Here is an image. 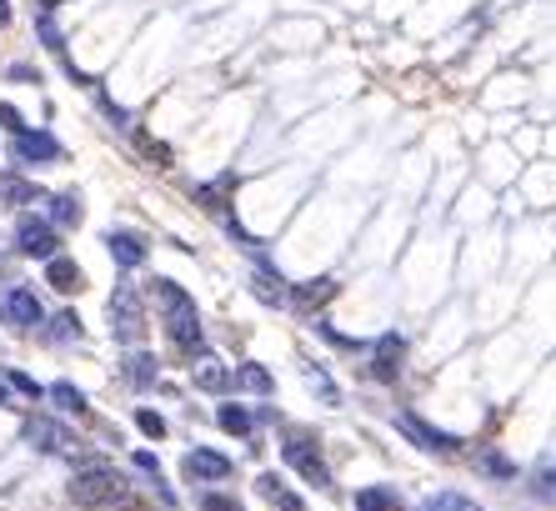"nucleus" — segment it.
<instances>
[{"mask_svg":"<svg viewBox=\"0 0 556 511\" xmlns=\"http://www.w3.org/2000/svg\"><path fill=\"white\" fill-rule=\"evenodd\" d=\"M151 301H156V311H161V326H166V341L181 351V356H191V361H201V356H211L206 351V326H201V311H196V296L181 286V281H171V276H156L151 286Z\"/></svg>","mask_w":556,"mask_h":511,"instance_id":"1","label":"nucleus"},{"mask_svg":"<svg viewBox=\"0 0 556 511\" xmlns=\"http://www.w3.org/2000/svg\"><path fill=\"white\" fill-rule=\"evenodd\" d=\"M281 461H286L306 486L336 496V471H331L326 446H321V436H316L311 426H281Z\"/></svg>","mask_w":556,"mask_h":511,"instance_id":"2","label":"nucleus"},{"mask_svg":"<svg viewBox=\"0 0 556 511\" xmlns=\"http://www.w3.org/2000/svg\"><path fill=\"white\" fill-rule=\"evenodd\" d=\"M71 496H76L81 506H126V501H131V481H126L111 461L86 456V461L76 466V476H71Z\"/></svg>","mask_w":556,"mask_h":511,"instance_id":"3","label":"nucleus"},{"mask_svg":"<svg viewBox=\"0 0 556 511\" xmlns=\"http://www.w3.org/2000/svg\"><path fill=\"white\" fill-rule=\"evenodd\" d=\"M106 321H111V336H116V341H121L126 351L146 341V301H141V291H136L131 281H121V286L111 291Z\"/></svg>","mask_w":556,"mask_h":511,"instance_id":"4","label":"nucleus"},{"mask_svg":"<svg viewBox=\"0 0 556 511\" xmlns=\"http://www.w3.org/2000/svg\"><path fill=\"white\" fill-rule=\"evenodd\" d=\"M396 431H401L411 446L431 451V456H461V436H456V431H446V426H436V421H426L416 406L396 411Z\"/></svg>","mask_w":556,"mask_h":511,"instance_id":"5","label":"nucleus"},{"mask_svg":"<svg viewBox=\"0 0 556 511\" xmlns=\"http://www.w3.org/2000/svg\"><path fill=\"white\" fill-rule=\"evenodd\" d=\"M21 436H26V446H36V451H46V456H71L76 466L86 461V451H81V441L56 421V416H46V411H36V416H26V426H21Z\"/></svg>","mask_w":556,"mask_h":511,"instance_id":"6","label":"nucleus"},{"mask_svg":"<svg viewBox=\"0 0 556 511\" xmlns=\"http://www.w3.org/2000/svg\"><path fill=\"white\" fill-rule=\"evenodd\" d=\"M406 371V336L401 331H381L371 346H366V376L376 386H396Z\"/></svg>","mask_w":556,"mask_h":511,"instance_id":"7","label":"nucleus"},{"mask_svg":"<svg viewBox=\"0 0 556 511\" xmlns=\"http://www.w3.org/2000/svg\"><path fill=\"white\" fill-rule=\"evenodd\" d=\"M0 321L11 331H41L46 326V306L36 296V286H0Z\"/></svg>","mask_w":556,"mask_h":511,"instance_id":"8","label":"nucleus"},{"mask_svg":"<svg viewBox=\"0 0 556 511\" xmlns=\"http://www.w3.org/2000/svg\"><path fill=\"white\" fill-rule=\"evenodd\" d=\"M16 256L46 266L51 256H61V231H56L46 216H21V221H16Z\"/></svg>","mask_w":556,"mask_h":511,"instance_id":"9","label":"nucleus"},{"mask_svg":"<svg viewBox=\"0 0 556 511\" xmlns=\"http://www.w3.org/2000/svg\"><path fill=\"white\" fill-rule=\"evenodd\" d=\"M181 471H186L191 486H221V481L236 476V461H231L226 451H216V446H191V451L181 456Z\"/></svg>","mask_w":556,"mask_h":511,"instance_id":"10","label":"nucleus"},{"mask_svg":"<svg viewBox=\"0 0 556 511\" xmlns=\"http://www.w3.org/2000/svg\"><path fill=\"white\" fill-rule=\"evenodd\" d=\"M11 151H16L21 166H56V161H66V146L51 131H36V126H26L21 136H11Z\"/></svg>","mask_w":556,"mask_h":511,"instance_id":"11","label":"nucleus"},{"mask_svg":"<svg viewBox=\"0 0 556 511\" xmlns=\"http://www.w3.org/2000/svg\"><path fill=\"white\" fill-rule=\"evenodd\" d=\"M106 251H111V261H116L121 271H141V266L151 261V241H146V231H131V226L106 231Z\"/></svg>","mask_w":556,"mask_h":511,"instance_id":"12","label":"nucleus"},{"mask_svg":"<svg viewBox=\"0 0 556 511\" xmlns=\"http://www.w3.org/2000/svg\"><path fill=\"white\" fill-rule=\"evenodd\" d=\"M121 381H126L131 391H156V386H161V361H156V351L131 346V351L121 356Z\"/></svg>","mask_w":556,"mask_h":511,"instance_id":"13","label":"nucleus"},{"mask_svg":"<svg viewBox=\"0 0 556 511\" xmlns=\"http://www.w3.org/2000/svg\"><path fill=\"white\" fill-rule=\"evenodd\" d=\"M191 386L226 401V396L236 391V366H226V361H216V356H201V361H191Z\"/></svg>","mask_w":556,"mask_h":511,"instance_id":"14","label":"nucleus"},{"mask_svg":"<svg viewBox=\"0 0 556 511\" xmlns=\"http://www.w3.org/2000/svg\"><path fill=\"white\" fill-rule=\"evenodd\" d=\"M216 426L226 431V436H236V441H256V406H246V401H236V396H226V401H216Z\"/></svg>","mask_w":556,"mask_h":511,"instance_id":"15","label":"nucleus"},{"mask_svg":"<svg viewBox=\"0 0 556 511\" xmlns=\"http://www.w3.org/2000/svg\"><path fill=\"white\" fill-rule=\"evenodd\" d=\"M471 471L481 476V481H491V486H511L521 471H516V461L501 451V446H476L471 451Z\"/></svg>","mask_w":556,"mask_h":511,"instance_id":"16","label":"nucleus"},{"mask_svg":"<svg viewBox=\"0 0 556 511\" xmlns=\"http://www.w3.org/2000/svg\"><path fill=\"white\" fill-rule=\"evenodd\" d=\"M351 511H406V496L391 481H371L351 491Z\"/></svg>","mask_w":556,"mask_h":511,"instance_id":"17","label":"nucleus"},{"mask_svg":"<svg viewBox=\"0 0 556 511\" xmlns=\"http://www.w3.org/2000/svg\"><path fill=\"white\" fill-rule=\"evenodd\" d=\"M46 286H51L56 296H81V291H86V271L76 266V256L61 251V256L46 261Z\"/></svg>","mask_w":556,"mask_h":511,"instance_id":"18","label":"nucleus"},{"mask_svg":"<svg viewBox=\"0 0 556 511\" xmlns=\"http://www.w3.org/2000/svg\"><path fill=\"white\" fill-rule=\"evenodd\" d=\"M256 496L271 501L276 511H306V496L291 491V481H286L281 471H261V476H256Z\"/></svg>","mask_w":556,"mask_h":511,"instance_id":"19","label":"nucleus"},{"mask_svg":"<svg viewBox=\"0 0 556 511\" xmlns=\"http://www.w3.org/2000/svg\"><path fill=\"white\" fill-rule=\"evenodd\" d=\"M41 206H46V221H51V226H56L61 236H66V231H76V226L86 221V206H81V196H76V191H61V196H46Z\"/></svg>","mask_w":556,"mask_h":511,"instance_id":"20","label":"nucleus"},{"mask_svg":"<svg viewBox=\"0 0 556 511\" xmlns=\"http://www.w3.org/2000/svg\"><path fill=\"white\" fill-rule=\"evenodd\" d=\"M251 296L261 301V306H271V311H286L291 306V286H286V276L281 271H251Z\"/></svg>","mask_w":556,"mask_h":511,"instance_id":"21","label":"nucleus"},{"mask_svg":"<svg viewBox=\"0 0 556 511\" xmlns=\"http://www.w3.org/2000/svg\"><path fill=\"white\" fill-rule=\"evenodd\" d=\"M331 296H336V281H331V276L296 281V286H291V311H306V316H316V311H321Z\"/></svg>","mask_w":556,"mask_h":511,"instance_id":"22","label":"nucleus"},{"mask_svg":"<svg viewBox=\"0 0 556 511\" xmlns=\"http://www.w3.org/2000/svg\"><path fill=\"white\" fill-rule=\"evenodd\" d=\"M301 381H306V391H311V396H316L321 406H331V411H336V406L346 401V391L336 386V376H331V371H326L321 361H306V366H301Z\"/></svg>","mask_w":556,"mask_h":511,"instance_id":"23","label":"nucleus"},{"mask_svg":"<svg viewBox=\"0 0 556 511\" xmlns=\"http://www.w3.org/2000/svg\"><path fill=\"white\" fill-rule=\"evenodd\" d=\"M526 496L541 501V506H556V451H546V456L531 466V476H526Z\"/></svg>","mask_w":556,"mask_h":511,"instance_id":"24","label":"nucleus"},{"mask_svg":"<svg viewBox=\"0 0 556 511\" xmlns=\"http://www.w3.org/2000/svg\"><path fill=\"white\" fill-rule=\"evenodd\" d=\"M41 201H46V191H41L36 181H26V176H16V171L0 176V206H41Z\"/></svg>","mask_w":556,"mask_h":511,"instance_id":"25","label":"nucleus"},{"mask_svg":"<svg viewBox=\"0 0 556 511\" xmlns=\"http://www.w3.org/2000/svg\"><path fill=\"white\" fill-rule=\"evenodd\" d=\"M236 391H251L256 401H271V396H276V376H271L261 361H241V366H236Z\"/></svg>","mask_w":556,"mask_h":511,"instance_id":"26","label":"nucleus"},{"mask_svg":"<svg viewBox=\"0 0 556 511\" xmlns=\"http://www.w3.org/2000/svg\"><path fill=\"white\" fill-rule=\"evenodd\" d=\"M46 401H51L61 416H91V401H86V391H81L76 381H51V386H46Z\"/></svg>","mask_w":556,"mask_h":511,"instance_id":"27","label":"nucleus"},{"mask_svg":"<svg viewBox=\"0 0 556 511\" xmlns=\"http://www.w3.org/2000/svg\"><path fill=\"white\" fill-rule=\"evenodd\" d=\"M421 506H426V511H486V506H481L476 496H466L461 486H436Z\"/></svg>","mask_w":556,"mask_h":511,"instance_id":"28","label":"nucleus"},{"mask_svg":"<svg viewBox=\"0 0 556 511\" xmlns=\"http://www.w3.org/2000/svg\"><path fill=\"white\" fill-rule=\"evenodd\" d=\"M41 336H46V346H71V341H81V316L76 311H56Z\"/></svg>","mask_w":556,"mask_h":511,"instance_id":"29","label":"nucleus"},{"mask_svg":"<svg viewBox=\"0 0 556 511\" xmlns=\"http://www.w3.org/2000/svg\"><path fill=\"white\" fill-rule=\"evenodd\" d=\"M0 381H6L16 396H26V401H46V386L36 381V376H26V371H16V366H6L0 371Z\"/></svg>","mask_w":556,"mask_h":511,"instance_id":"30","label":"nucleus"},{"mask_svg":"<svg viewBox=\"0 0 556 511\" xmlns=\"http://www.w3.org/2000/svg\"><path fill=\"white\" fill-rule=\"evenodd\" d=\"M136 426H141L146 441H166V431H171V421H166L156 406H136Z\"/></svg>","mask_w":556,"mask_h":511,"instance_id":"31","label":"nucleus"},{"mask_svg":"<svg viewBox=\"0 0 556 511\" xmlns=\"http://www.w3.org/2000/svg\"><path fill=\"white\" fill-rule=\"evenodd\" d=\"M196 506H201V511H246L241 496H231V491H221V486H201Z\"/></svg>","mask_w":556,"mask_h":511,"instance_id":"32","label":"nucleus"},{"mask_svg":"<svg viewBox=\"0 0 556 511\" xmlns=\"http://www.w3.org/2000/svg\"><path fill=\"white\" fill-rule=\"evenodd\" d=\"M36 31H41V41H46V51H56V56H66V36H61V26H56L51 16H41V21H36Z\"/></svg>","mask_w":556,"mask_h":511,"instance_id":"33","label":"nucleus"},{"mask_svg":"<svg viewBox=\"0 0 556 511\" xmlns=\"http://www.w3.org/2000/svg\"><path fill=\"white\" fill-rule=\"evenodd\" d=\"M131 466H136V471H146L151 481L161 476V461H156V451H131Z\"/></svg>","mask_w":556,"mask_h":511,"instance_id":"34","label":"nucleus"},{"mask_svg":"<svg viewBox=\"0 0 556 511\" xmlns=\"http://www.w3.org/2000/svg\"><path fill=\"white\" fill-rule=\"evenodd\" d=\"M0 126H6L11 136H21V131H26V116H21L16 106H0Z\"/></svg>","mask_w":556,"mask_h":511,"instance_id":"35","label":"nucleus"},{"mask_svg":"<svg viewBox=\"0 0 556 511\" xmlns=\"http://www.w3.org/2000/svg\"><path fill=\"white\" fill-rule=\"evenodd\" d=\"M11 21V0H0V26H6Z\"/></svg>","mask_w":556,"mask_h":511,"instance_id":"36","label":"nucleus"},{"mask_svg":"<svg viewBox=\"0 0 556 511\" xmlns=\"http://www.w3.org/2000/svg\"><path fill=\"white\" fill-rule=\"evenodd\" d=\"M0 406H11V386L6 381H0Z\"/></svg>","mask_w":556,"mask_h":511,"instance_id":"37","label":"nucleus"},{"mask_svg":"<svg viewBox=\"0 0 556 511\" xmlns=\"http://www.w3.org/2000/svg\"><path fill=\"white\" fill-rule=\"evenodd\" d=\"M416 511H426V506H416Z\"/></svg>","mask_w":556,"mask_h":511,"instance_id":"38","label":"nucleus"}]
</instances>
